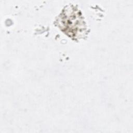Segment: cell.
Masks as SVG:
<instances>
[{"label": "cell", "instance_id": "6da1fadb", "mask_svg": "<svg viewBox=\"0 0 133 133\" xmlns=\"http://www.w3.org/2000/svg\"><path fill=\"white\" fill-rule=\"evenodd\" d=\"M60 21L62 30L72 37L79 36L85 29L81 14L74 8L65 9L60 16Z\"/></svg>", "mask_w": 133, "mask_h": 133}]
</instances>
